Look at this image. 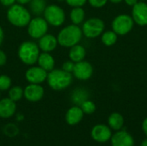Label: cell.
Returning a JSON list of instances; mask_svg holds the SVG:
<instances>
[{
  "mask_svg": "<svg viewBox=\"0 0 147 146\" xmlns=\"http://www.w3.org/2000/svg\"><path fill=\"white\" fill-rule=\"evenodd\" d=\"M83 36L82 28L78 25L71 24L65 27L58 34V43L64 47H71L79 43Z\"/></svg>",
  "mask_w": 147,
  "mask_h": 146,
  "instance_id": "6da1fadb",
  "label": "cell"
},
{
  "mask_svg": "<svg viewBox=\"0 0 147 146\" xmlns=\"http://www.w3.org/2000/svg\"><path fill=\"white\" fill-rule=\"evenodd\" d=\"M47 81L53 90H63L67 89L72 83V74L62 69H53L47 73Z\"/></svg>",
  "mask_w": 147,
  "mask_h": 146,
  "instance_id": "7a4b0ae2",
  "label": "cell"
},
{
  "mask_svg": "<svg viewBox=\"0 0 147 146\" xmlns=\"http://www.w3.org/2000/svg\"><path fill=\"white\" fill-rule=\"evenodd\" d=\"M7 19L16 27H26L31 20V15L23 5L15 3L9 8Z\"/></svg>",
  "mask_w": 147,
  "mask_h": 146,
  "instance_id": "3957f363",
  "label": "cell"
},
{
  "mask_svg": "<svg viewBox=\"0 0 147 146\" xmlns=\"http://www.w3.org/2000/svg\"><path fill=\"white\" fill-rule=\"evenodd\" d=\"M40 47L33 41H24L18 48V57L21 61L28 65H34L40 55Z\"/></svg>",
  "mask_w": 147,
  "mask_h": 146,
  "instance_id": "277c9868",
  "label": "cell"
},
{
  "mask_svg": "<svg viewBox=\"0 0 147 146\" xmlns=\"http://www.w3.org/2000/svg\"><path fill=\"white\" fill-rule=\"evenodd\" d=\"M105 28L104 22L97 17L90 18L85 21L83 24L82 32L84 36L87 38H96L103 33Z\"/></svg>",
  "mask_w": 147,
  "mask_h": 146,
  "instance_id": "5b68a950",
  "label": "cell"
},
{
  "mask_svg": "<svg viewBox=\"0 0 147 146\" xmlns=\"http://www.w3.org/2000/svg\"><path fill=\"white\" fill-rule=\"evenodd\" d=\"M134 22L131 15L121 14L117 15L111 23L112 30L118 35H126L134 28Z\"/></svg>",
  "mask_w": 147,
  "mask_h": 146,
  "instance_id": "8992f818",
  "label": "cell"
},
{
  "mask_svg": "<svg viewBox=\"0 0 147 146\" xmlns=\"http://www.w3.org/2000/svg\"><path fill=\"white\" fill-rule=\"evenodd\" d=\"M47 22L54 27L61 26L65 20V14L62 8L56 4H51L46 7L43 13Z\"/></svg>",
  "mask_w": 147,
  "mask_h": 146,
  "instance_id": "52a82bcc",
  "label": "cell"
},
{
  "mask_svg": "<svg viewBox=\"0 0 147 146\" xmlns=\"http://www.w3.org/2000/svg\"><path fill=\"white\" fill-rule=\"evenodd\" d=\"M48 29V23L40 16H36L30 20L28 24V33L34 39H40L45 35Z\"/></svg>",
  "mask_w": 147,
  "mask_h": 146,
  "instance_id": "ba28073f",
  "label": "cell"
},
{
  "mask_svg": "<svg viewBox=\"0 0 147 146\" xmlns=\"http://www.w3.org/2000/svg\"><path fill=\"white\" fill-rule=\"evenodd\" d=\"M132 18L134 23L140 26L147 25V3L144 1H139L133 6Z\"/></svg>",
  "mask_w": 147,
  "mask_h": 146,
  "instance_id": "9c48e42d",
  "label": "cell"
},
{
  "mask_svg": "<svg viewBox=\"0 0 147 146\" xmlns=\"http://www.w3.org/2000/svg\"><path fill=\"white\" fill-rule=\"evenodd\" d=\"M72 74L78 80H82V81L88 80L93 75V66L91 65L90 63L84 60L75 63Z\"/></svg>",
  "mask_w": 147,
  "mask_h": 146,
  "instance_id": "30bf717a",
  "label": "cell"
},
{
  "mask_svg": "<svg viewBox=\"0 0 147 146\" xmlns=\"http://www.w3.org/2000/svg\"><path fill=\"white\" fill-rule=\"evenodd\" d=\"M47 71L42 69L41 67L33 66L30 67L25 73L26 80L30 83L40 84L41 83L45 82L47 77Z\"/></svg>",
  "mask_w": 147,
  "mask_h": 146,
  "instance_id": "8fae6325",
  "label": "cell"
},
{
  "mask_svg": "<svg viewBox=\"0 0 147 146\" xmlns=\"http://www.w3.org/2000/svg\"><path fill=\"white\" fill-rule=\"evenodd\" d=\"M92 139L98 143H105L112 137L111 128L106 125L99 124L95 126L91 130Z\"/></svg>",
  "mask_w": 147,
  "mask_h": 146,
  "instance_id": "7c38bea8",
  "label": "cell"
},
{
  "mask_svg": "<svg viewBox=\"0 0 147 146\" xmlns=\"http://www.w3.org/2000/svg\"><path fill=\"white\" fill-rule=\"evenodd\" d=\"M110 140L112 146H134V139L133 136L124 130L117 131L112 135Z\"/></svg>",
  "mask_w": 147,
  "mask_h": 146,
  "instance_id": "4fadbf2b",
  "label": "cell"
},
{
  "mask_svg": "<svg viewBox=\"0 0 147 146\" xmlns=\"http://www.w3.org/2000/svg\"><path fill=\"white\" fill-rule=\"evenodd\" d=\"M23 96L29 102H38L44 96V89L40 84L30 83L23 89Z\"/></svg>",
  "mask_w": 147,
  "mask_h": 146,
  "instance_id": "5bb4252c",
  "label": "cell"
},
{
  "mask_svg": "<svg viewBox=\"0 0 147 146\" xmlns=\"http://www.w3.org/2000/svg\"><path fill=\"white\" fill-rule=\"evenodd\" d=\"M58 40L55 36L50 34H46L39 39V47L42 52H53L58 45Z\"/></svg>",
  "mask_w": 147,
  "mask_h": 146,
  "instance_id": "9a60e30c",
  "label": "cell"
},
{
  "mask_svg": "<svg viewBox=\"0 0 147 146\" xmlns=\"http://www.w3.org/2000/svg\"><path fill=\"white\" fill-rule=\"evenodd\" d=\"M16 110L15 102L9 98H3L0 100V117L3 119L12 117Z\"/></svg>",
  "mask_w": 147,
  "mask_h": 146,
  "instance_id": "2e32d148",
  "label": "cell"
},
{
  "mask_svg": "<svg viewBox=\"0 0 147 146\" xmlns=\"http://www.w3.org/2000/svg\"><path fill=\"white\" fill-rule=\"evenodd\" d=\"M84 112L79 106L71 107L65 114V120L70 126H75L78 124L84 118Z\"/></svg>",
  "mask_w": 147,
  "mask_h": 146,
  "instance_id": "e0dca14e",
  "label": "cell"
},
{
  "mask_svg": "<svg viewBox=\"0 0 147 146\" xmlns=\"http://www.w3.org/2000/svg\"><path fill=\"white\" fill-rule=\"evenodd\" d=\"M37 63L40 67H41L47 72H49L54 69L55 61H54L53 57L49 52H43L42 53H40Z\"/></svg>",
  "mask_w": 147,
  "mask_h": 146,
  "instance_id": "ac0fdd59",
  "label": "cell"
},
{
  "mask_svg": "<svg viewBox=\"0 0 147 146\" xmlns=\"http://www.w3.org/2000/svg\"><path fill=\"white\" fill-rule=\"evenodd\" d=\"M85 56H86V50L83 46L77 44L71 47L70 52H69V57H70V59L73 61L74 63L83 61Z\"/></svg>",
  "mask_w": 147,
  "mask_h": 146,
  "instance_id": "d6986e66",
  "label": "cell"
},
{
  "mask_svg": "<svg viewBox=\"0 0 147 146\" xmlns=\"http://www.w3.org/2000/svg\"><path fill=\"white\" fill-rule=\"evenodd\" d=\"M109 126L115 131H120L124 125V118L120 113H112L108 119Z\"/></svg>",
  "mask_w": 147,
  "mask_h": 146,
  "instance_id": "ffe728a7",
  "label": "cell"
},
{
  "mask_svg": "<svg viewBox=\"0 0 147 146\" xmlns=\"http://www.w3.org/2000/svg\"><path fill=\"white\" fill-rule=\"evenodd\" d=\"M47 7L46 0H31L29 2V8L31 12L36 16H40L44 13Z\"/></svg>",
  "mask_w": 147,
  "mask_h": 146,
  "instance_id": "44dd1931",
  "label": "cell"
},
{
  "mask_svg": "<svg viewBox=\"0 0 147 146\" xmlns=\"http://www.w3.org/2000/svg\"><path fill=\"white\" fill-rule=\"evenodd\" d=\"M70 17L73 24L78 25L84 22L85 17V12L82 7H74L71 11Z\"/></svg>",
  "mask_w": 147,
  "mask_h": 146,
  "instance_id": "7402d4cb",
  "label": "cell"
},
{
  "mask_svg": "<svg viewBox=\"0 0 147 146\" xmlns=\"http://www.w3.org/2000/svg\"><path fill=\"white\" fill-rule=\"evenodd\" d=\"M117 39H118V34L113 30L106 31L102 34V42L106 46H111L115 45L117 41Z\"/></svg>",
  "mask_w": 147,
  "mask_h": 146,
  "instance_id": "603a6c76",
  "label": "cell"
},
{
  "mask_svg": "<svg viewBox=\"0 0 147 146\" xmlns=\"http://www.w3.org/2000/svg\"><path fill=\"white\" fill-rule=\"evenodd\" d=\"M89 94L84 89H77L73 91L71 99L72 102L78 105H81L84 101L88 100Z\"/></svg>",
  "mask_w": 147,
  "mask_h": 146,
  "instance_id": "cb8c5ba5",
  "label": "cell"
},
{
  "mask_svg": "<svg viewBox=\"0 0 147 146\" xmlns=\"http://www.w3.org/2000/svg\"><path fill=\"white\" fill-rule=\"evenodd\" d=\"M23 96V89L19 86H14L9 89V98L13 102H17L22 99Z\"/></svg>",
  "mask_w": 147,
  "mask_h": 146,
  "instance_id": "d4e9b609",
  "label": "cell"
},
{
  "mask_svg": "<svg viewBox=\"0 0 147 146\" xmlns=\"http://www.w3.org/2000/svg\"><path fill=\"white\" fill-rule=\"evenodd\" d=\"M81 109L83 110L84 114H91L96 111V105L92 101L86 100L80 105Z\"/></svg>",
  "mask_w": 147,
  "mask_h": 146,
  "instance_id": "484cf974",
  "label": "cell"
},
{
  "mask_svg": "<svg viewBox=\"0 0 147 146\" xmlns=\"http://www.w3.org/2000/svg\"><path fill=\"white\" fill-rule=\"evenodd\" d=\"M11 86V79L7 75L0 76V91H5Z\"/></svg>",
  "mask_w": 147,
  "mask_h": 146,
  "instance_id": "4316f807",
  "label": "cell"
},
{
  "mask_svg": "<svg viewBox=\"0 0 147 146\" xmlns=\"http://www.w3.org/2000/svg\"><path fill=\"white\" fill-rule=\"evenodd\" d=\"M74 66H75V63L70 59V60L65 61V62L63 64V65H62V70H64L65 71H67V72H70V73L72 74V71H73V70H74Z\"/></svg>",
  "mask_w": 147,
  "mask_h": 146,
  "instance_id": "83f0119b",
  "label": "cell"
},
{
  "mask_svg": "<svg viewBox=\"0 0 147 146\" xmlns=\"http://www.w3.org/2000/svg\"><path fill=\"white\" fill-rule=\"evenodd\" d=\"M88 0H65L66 3L71 7H82L84 6Z\"/></svg>",
  "mask_w": 147,
  "mask_h": 146,
  "instance_id": "f1b7e54d",
  "label": "cell"
},
{
  "mask_svg": "<svg viewBox=\"0 0 147 146\" xmlns=\"http://www.w3.org/2000/svg\"><path fill=\"white\" fill-rule=\"evenodd\" d=\"M109 0H88L89 3L94 8H102L106 5Z\"/></svg>",
  "mask_w": 147,
  "mask_h": 146,
  "instance_id": "f546056e",
  "label": "cell"
},
{
  "mask_svg": "<svg viewBox=\"0 0 147 146\" xmlns=\"http://www.w3.org/2000/svg\"><path fill=\"white\" fill-rule=\"evenodd\" d=\"M7 61V56L4 52L0 50V66H3L6 64Z\"/></svg>",
  "mask_w": 147,
  "mask_h": 146,
  "instance_id": "4dcf8cb0",
  "label": "cell"
},
{
  "mask_svg": "<svg viewBox=\"0 0 147 146\" xmlns=\"http://www.w3.org/2000/svg\"><path fill=\"white\" fill-rule=\"evenodd\" d=\"M16 0H0V3L5 7H10L15 4Z\"/></svg>",
  "mask_w": 147,
  "mask_h": 146,
  "instance_id": "1f68e13d",
  "label": "cell"
},
{
  "mask_svg": "<svg viewBox=\"0 0 147 146\" xmlns=\"http://www.w3.org/2000/svg\"><path fill=\"white\" fill-rule=\"evenodd\" d=\"M142 129L147 137V118H146L142 122Z\"/></svg>",
  "mask_w": 147,
  "mask_h": 146,
  "instance_id": "d6a6232c",
  "label": "cell"
},
{
  "mask_svg": "<svg viewBox=\"0 0 147 146\" xmlns=\"http://www.w3.org/2000/svg\"><path fill=\"white\" fill-rule=\"evenodd\" d=\"M123 1H124L127 5L132 6V7L139 2V0H123Z\"/></svg>",
  "mask_w": 147,
  "mask_h": 146,
  "instance_id": "836d02e7",
  "label": "cell"
},
{
  "mask_svg": "<svg viewBox=\"0 0 147 146\" xmlns=\"http://www.w3.org/2000/svg\"><path fill=\"white\" fill-rule=\"evenodd\" d=\"M3 39H4V32H3L2 27L0 26V46L2 45V43L3 41Z\"/></svg>",
  "mask_w": 147,
  "mask_h": 146,
  "instance_id": "e575fe53",
  "label": "cell"
},
{
  "mask_svg": "<svg viewBox=\"0 0 147 146\" xmlns=\"http://www.w3.org/2000/svg\"><path fill=\"white\" fill-rule=\"evenodd\" d=\"M31 0H16L17 3L19 4H22V5H24V4H27V3H29Z\"/></svg>",
  "mask_w": 147,
  "mask_h": 146,
  "instance_id": "d590c367",
  "label": "cell"
},
{
  "mask_svg": "<svg viewBox=\"0 0 147 146\" xmlns=\"http://www.w3.org/2000/svg\"><path fill=\"white\" fill-rule=\"evenodd\" d=\"M109 2H111L112 3H121L123 0H109Z\"/></svg>",
  "mask_w": 147,
  "mask_h": 146,
  "instance_id": "8d00e7d4",
  "label": "cell"
},
{
  "mask_svg": "<svg viewBox=\"0 0 147 146\" xmlns=\"http://www.w3.org/2000/svg\"><path fill=\"white\" fill-rule=\"evenodd\" d=\"M140 146H147V139H144V140L142 141V143H141Z\"/></svg>",
  "mask_w": 147,
  "mask_h": 146,
  "instance_id": "74e56055",
  "label": "cell"
},
{
  "mask_svg": "<svg viewBox=\"0 0 147 146\" xmlns=\"http://www.w3.org/2000/svg\"><path fill=\"white\" fill-rule=\"evenodd\" d=\"M59 2H63V1H65V0H58Z\"/></svg>",
  "mask_w": 147,
  "mask_h": 146,
  "instance_id": "f35d334b",
  "label": "cell"
},
{
  "mask_svg": "<svg viewBox=\"0 0 147 146\" xmlns=\"http://www.w3.org/2000/svg\"><path fill=\"white\" fill-rule=\"evenodd\" d=\"M140 1H145V0H140Z\"/></svg>",
  "mask_w": 147,
  "mask_h": 146,
  "instance_id": "ab89813d",
  "label": "cell"
}]
</instances>
